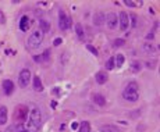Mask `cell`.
Segmentation results:
<instances>
[{
  "label": "cell",
  "instance_id": "obj_1",
  "mask_svg": "<svg viewBox=\"0 0 160 132\" xmlns=\"http://www.w3.org/2000/svg\"><path fill=\"white\" fill-rule=\"evenodd\" d=\"M42 125V113L38 107H34L29 113V118H26V131L38 132Z\"/></svg>",
  "mask_w": 160,
  "mask_h": 132
},
{
  "label": "cell",
  "instance_id": "obj_2",
  "mask_svg": "<svg viewBox=\"0 0 160 132\" xmlns=\"http://www.w3.org/2000/svg\"><path fill=\"white\" fill-rule=\"evenodd\" d=\"M123 97L127 101H131V103H135V101L139 99V88L137 82H129L127 83L125 89L123 91Z\"/></svg>",
  "mask_w": 160,
  "mask_h": 132
},
{
  "label": "cell",
  "instance_id": "obj_3",
  "mask_svg": "<svg viewBox=\"0 0 160 132\" xmlns=\"http://www.w3.org/2000/svg\"><path fill=\"white\" fill-rule=\"evenodd\" d=\"M28 47L29 49H38L40 43L43 42V32L42 31H34L28 38Z\"/></svg>",
  "mask_w": 160,
  "mask_h": 132
},
{
  "label": "cell",
  "instance_id": "obj_4",
  "mask_svg": "<svg viewBox=\"0 0 160 132\" xmlns=\"http://www.w3.org/2000/svg\"><path fill=\"white\" fill-rule=\"evenodd\" d=\"M59 28L61 31H67L68 28H71V18L67 17V14L63 10L59 11Z\"/></svg>",
  "mask_w": 160,
  "mask_h": 132
},
{
  "label": "cell",
  "instance_id": "obj_5",
  "mask_svg": "<svg viewBox=\"0 0 160 132\" xmlns=\"http://www.w3.org/2000/svg\"><path fill=\"white\" fill-rule=\"evenodd\" d=\"M31 71L29 70H26V68H24V70L20 73V75H18V85H20V88H26V86L29 85V82H31Z\"/></svg>",
  "mask_w": 160,
  "mask_h": 132
},
{
  "label": "cell",
  "instance_id": "obj_6",
  "mask_svg": "<svg viewBox=\"0 0 160 132\" xmlns=\"http://www.w3.org/2000/svg\"><path fill=\"white\" fill-rule=\"evenodd\" d=\"M26 117H28V109L25 106H18L16 109V113H14V118H16L17 122H22L26 121Z\"/></svg>",
  "mask_w": 160,
  "mask_h": 132
},
{
  "label": "cell",
  "instance_id": "obj_7",
  "mask_svg": "<svg viewBox=\"0 0 160 132\" xmlns=\"http://www.w3.org/2000/svg\"><path fill=\"white\" fill-rule=\"evenodd\" d=\"M105 24H106V25H107L110 29H114L115 26H117V24H118L117 16H115L114 13H109L107 16L105 17Z\"/></svg>",
  "mask_w": 160,
  "mask_h": 132
},
{
  "label": "cell",
  "instance_id": "obj_8",
  "mask_svg": "<svg viewBox=\"0 0 160 132\" xmlns=\"http://www.w3.org/2000/svg\"><path fill=\"white\" fill-rule=\"evenodd\" d=\"M117 18H118V21H120V28H121V31H125V29L128 28V25H129L128 14H127L125 11H121L120 16H118Z\"/></svg>",
  "mask_w": 160,
  "mask_h": 132
},
{
  "label": "cell",
  "instance_id": "obj_9",
  "mask_svg": "<svg viewBox=\"0 0 160 132\" xmlns=\"http://www.w3.org/2000/svg\"><path fill=\"white\" fill-rule=\"evenodd\" d=\"M2 88H3V92H4V95H11L13 93V91H14V83H13V81H10V79H4L3 81V83H2Z\"/></svg>",
  "mask_w": 160,
  "mask_h": 132
},
{
  "label": "cell",
  "instance_id": "obj_10",
  "mask_svg": "<svg viewBox=\"0 0 160 132\" xmlns=\"http://www.w3.org/2000/svg\"><path fill=\"white\" fill-rule=\"evenodd\" d=\"M29 25H31V22H29V17L22 16L21 20H20V29H21L22 32H25V31L29 29Z\"/></svg>",
  "mask_w": 160,
  "mask_h": 132
},
{
  "label": "cell",
  "instance_id": "obj_11",
  "mask_svg": "<svg viewBox=\"0 0 160 132\" xmlns=\"http://www.w3.org/2000/svg\"><path fill=\"white\" fill-rule=\"evenodd\" d=\"M142 50H144L146 54H156V52H158V49H156L152 43H145L144 46H142Z\"/></svg>",
  "mask_w": 160,
  "mask_h": 132
},
{
  "label": "cell",
  "instance_id": "obj_12",
  "mask_svg": "<svg viewBox=\"0 0 160 132\" xmlns=\"http://www.w3.org/2000/svg\"><path fill=\"white\" fill-rule=\"evenodd\" d=\"M95 78H96V82H97V83L103 85V83L107 82V78H109V77H107V74H106L105 71H99V73L96 74V77H95Z\"/></svg>",
  "mask_w": 160,
  "mask_h": 132
},
{
  "label": "cell",
  "instance_id": "obj_13",
  "mask_svg": "<svg viewBox=\"0 0 160 132\" xmlns=\"http://www.w3.org/2000/svg\"><path fill=\"white\" fill-rule=\"evenodd\" d=\"M7 117H8L7 107L2 106V107H0V125H4L6 122H7Z\"/></svg>",
  "mask_w": 160,
  "mask_h": 132
},
{
  "label": "cell",
  "instance_id": "obj_14",
  "mask_svg": "<svg viewBox=\"0 0 160 132\" xmlns=\"http://www.w3.org/2000/svg\"><path fill=\"white\" fill-rule=\"evenodd\" d=\"M49 57H50V52H49V50H45V53H43V54L34 56V60L36 63H43V61H47V60H49Z\"/></svg>",
  "mask_w": 160,
  "mask_h": 132
},
{
  "label": "cell",
  "instance_id": "obj_15",
  "mask_svg": "<svg viewBox=\"0 0 160 132\" xmlns=\"http://www.w3.org/2000/svg\"><path fill=\"white\" fill-rule=\"evenodd\" d=\"M105 14L103 13H97V14H95V17H93V24L95 25H102V24H105Z\"/></svg>",
  "mask_w": 160,
  "mask_h": 132
},
{
  "label": "cell",
  "instance_id": "obj_16",
  "mask_svg": "<svg viewBox=\"0 0 160 132\" xmlns=\"http://www.w3.org/2000/svg\"><path fill=\"white\" fill-rule=\"evenodd\" d=\"M34 89L35 92H42L43 91V83L39 77H34Z\"/></svg>",
  "mask_w": 160,
  "mask_h": 132
},
{
  "label": "cell",
  "instance_id": "obj_17",
  "mask_svg": "<svg viewBox=\"0 0 160 132\" xmlns=\"http://www.w3.org/2000/svg\"><path fill=\"white\" fill-rule=\"evenodd\" d=\"M93 101L97 104V106H105L106 104V99H105V96L103 95H99V93H96V95H93Z\"/></svg>",
  "mask_w": 160,
  "mask_h": 132
},
{
  "label": "cell",
  "instance_id": "obj_18",
  "mask_svg": "<svg viewBox=\"0 0 160 132\" xmlns=\"http://www.w3.org/2000/svg\"><path fill=\"white\" fill-rule=\"evenodd\" d=\"M39 25H40V31L43 32V34H46V32L50 31V22L46 20H40L39 21Z\"/></svg>",
  "mask_w": 160,
  "mask_h": 132
},
{
  "label": "cell",
  "instance_id": "obj_19",
  "mask_svg": "<svg viewBox=\"0 0 160 132\" xmlns=\"http://www.w3.org/2000/svg\"><path fill=\"white\" fill-rule=\"evenodd\" d=\"M100 132H120L117 127H114V125H102L100 127Z\"/></svg>",
  "mask_w": 160,
  "mask_h": 132
},
{
  "label": "cell",
  "instance_id": "obj_20",
  "mask_svg": "<svg viewBox=\"0 0 160 132\" xmlns=\"http://www.w3.org/2000/svg\"><path fill=\"white\" fill-rule=\"evenodd\" d=\"M78 132H91V125L88 121H82L78 127Z\"/></svg>",
  "mask_w": 160,
  "mask_h": 132
},
{
  "label": "cell",
  "instance_id": "obj_21",
  "mask_svg": "<svg viewBox=\"0 0 160 132\" xmlns=\"http://www.w3.org/2000/svg\"><path fill=\"white\" fill-rule=\"evenodd\" d=\"M75 32H77V36L79 38V40H84V28H82L81 24L75 25Z\"/></svg>",
  "mask_w": 160,
  "mask_h": 132
},
{
  "label": "cell",
  "instance_id": "obj_22",
  "mask_svg": "<svg viewBox=\"0 0 160 132\" xmlns=\"http://www.w3.org/2000/svg\"><path fill=\"white\" fill-rule=\"evenodd\" d=\"M124 61H125V59H124L123 54H117L114 57V64L117 65V67H121V65L124 64Z\"/></svg>",
  "mask_w": 160,
  "mask_h": 132
},
{
  "label": "cell",
  "instance_id": "obj_23",
  "mask_svg": "<svg viewBox=\"0 0 160 132\" xmlns=\"http://www.w3.org/2000/svg\"><path fill=\"white\" fill-rule=\"evenodd\" d=\"M141 67H142V65H141V63H139V61H134V63L131 64V70L134 71V73H138V71H141Z\"/></svg>",
  "mask_w": 160,
  "mask_h": 132
},
{
  "label": "cell",
  "instance_id": "obj_24",
  "mask_svg": "<svg viewBox=\"0 0 160 132\" xmlns=\"http://www.w3.org/2000/svg\"><path fill=\"white\" fill-rule=\"evenodd\" d=\"M114 67H115V64H114V57H110V59L107 60V63H106V68H107V70H113Z\"/></svg>",
  "mask_w": 160,
  "mask_h": 132
},
{
  "label": "cell",
  "instance_id": "obj_25",
  "mask_svg": "<svg viewBox=\"0 0 160 132\" xmlns=\"http://www.w3.org/2000/svg\"><path fill=\"white\" fill-rule=\"evenodd\" d=\"M125 40L124 39H115L114 40V47H120V46H124Z\"/></svg>",
  "mask_w": 160,
  "mask_h": 132
},
{
  "label": "cell",
  "instance_id": "obj_26",
  "mask_svg": "<svg viewBox=\"0 0 160 132\" xmlns=\"http://www.w3.org/2000/svg\"><path fill=\"white\" fill-rule=\"evenodd\" d=\"M87 49L89 50V52L92 53V54L97 56V50H96V47H93V46H92V45H87Z\"/></svg>",
  "mask_w": 160,
  "mask_h": 132
},
{
  "label": "cell",
  "instance_id": "obj_27",
  "mask_svg": "<svg viewBox=\"0 0 160 132\" xmlns=\"http://www.w3.org/2000/svg\"><path fill=\"white\" fill-rule=\"evenodd\" d=\"M125 4L127 6H129V7H135V6H142V2L141 3H135V2H125Z\"/></svg>",
  "mask_w": 160,
  "mask_h": 132
},
{
  "label": "cell",
  "instance_id": "obj_28",
  "mask_svg": "<svg viewBox=\"0 0 160 132\" xmlns=\"http://www.w3.org/2000/svg\"><path fill=\"white\" fill-rule=\"evenodd\" d=\"M128 18H131V20H132V26H137V16L131 14V16H128Z\"/></svg>",
  "mask_w": 160,
  "mask_h": 132
},
{
  "label": "cell",
  "instance_id": "obj_29",
  "mask_svg": "<svg viewBox=\"0 0 160 132\" xmlns=\"http://www.w3.org/2000/svg\"><path fill=\"white\" fill-rule=\"evenodd\" d=\"M61 42H63V39H61V38H56L54 42H53V45H54V46H60Z\"/></svg>",
  "mask_w": 160,
  "mask_h": 132
},
{
  "label": "cell",
  "instance_id": "obj_30",
  "mask_svg": "<svg viewBox=\"0 0 160 132\" xmlns=\"http://www.w3.org/2000/svg\"><path fill=\"white\" fill-rule=\"evenodd\" d=\"M6 22V17H4V14H3V11L0 10V24H4Z\"/></svg>",
  "mask_w": 160,
  "mask_h": 132
},
{
  "label": "cell",
  "instance_id": "obj_31",
  "mask_svg": "<svg viewBox=\"0 0 160 132\" xmlns=\"http://www.w3.org/2000/svg\"><path fill=\"white\" fill-rule=\"evenodd\" d=\"M17 132H28V131H26V130H24V128H22V127H20V128H18V130H17Z\"/></svg>",
  "mask_w": 160,
  "mask_h": 132
},
{
  "label": "cell",
  "instance_id": "obj_32",
  "mask_svg": "<svg viewBox=\"0 0 160 132\" xmlns=\"http://www.w3.org/2000/svg\"><path fill=\"white\" fill-rule=\"evenodd\" d=\"M153 36H155V35H153V34H149V35H148V39H153Z\"/></svg>",
  "mask_w": 160,
  "mask_h": 132
}]
</instances>
